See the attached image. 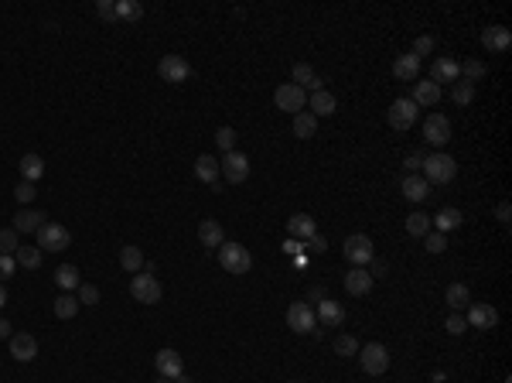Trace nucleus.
<instances>
[{
  "label": "nucleus",
  "instance_id": "nucleus-1",
  "mask_svg": "<svg viewBox=\"0 0 512 383\" xmlns=\"http://www.w3.org/2000/svg\"><path fill=\"white\" fill-rule=\"evenodd\" d=\"M420 168H424V181L427 185H447L458 174V161L451 154H444V151H433V154H424Z\"/></svg>",
  "mask_w": 512,
  "mask_h": 383
},
{
  "label": "nucleus",
  "instance_id": "nucleus-2",
  "mask_svg": "<svg viewBox=\"0 0 512 383\" xmlns=\"http://www.w3.org/2000/svg\"><path fill=\"white\" fill-rule=\"evenodd\" d=\"M358 363L369 377H383L390 370V349L383 342H369V345L358 349Z\"/></svg>",
  "mask_w": 512,
  "mask_h": 383
},
{
  "label": "nucleus",
  "instance_id": "nucleus-3",
  "mask_svg": "<svg viewBox=\"0 0 512 383\" xmlns=\"http://www.w3.org/2000/svg\"><path fill=\"white\" fill-rule=\"evenodd\" d=\"M274 103H276V110H283V113L297 117V113H304V110H308V92H304L301 85L283 83V85H276Z\"/></svg>",
  "mask_w": 512,
  "mask_h": 383
},
{
  "label": "nucleus",
  "instance_id": "nucleus-4",
  "mask_svg": "<svg viewBox=\"0 0 512 383\" xmlns=\"http://www.w3.org/2000/svg\"><path fill=\"white\" fill-rule=\"evenodd\" d=\"M219 263H222L226 274H249L253 256H249L246 247H239V243H222L219 247Z\"/></svg>",
  "mask_w": 512,
  "mask_h": 383
},
{
  "label": "nucleus",
  "instance_id": "nucleus-5",
  "mask_svg": "<svg viewBox=\"0 0 512 383\" xmlns=\"http://www.w3.org/2000/svg\"><path fill=\"white\" fill-rule=\"evenodd\" d=\"M69 243H72V233L65 226H58V222H44L38 229V250L62 254V250H69Z\"/></svg>",
  "mask_w": 512,
  "mask_h": 383
},
{
  "label": "nucleus",
  "instance_id": "nucleus-6",
  "mask_svg": "<svg viewBox=\"0 0 512 383\" xmlns=\"http://www.w3.org/2000/svg\"><path fill=\"white\" fill-rule=\"evenodd\" d=\"M342 254H345V260H349L352 267H362V263H372V260H376V247H372V240H369L365 233H355V236L345 240Z\"/></svg>",
  "mask_w": 512,
  "mask_h": 383
},
{
  "label": "nucleus",
  "instance_id": "nucleus-7",
  "mask_svg": "<svg viewBox=\"0 0 512 383\" xmlns=\"http://www.w3.org/2000/svg\"><path fill=\"white\" fill-rule=\"evenodd\" d=\"M130 295H133V301H140V304H158L164 291H160V281L154 274H133Z\"/></svg>",
  "mask_w": 512,
  "mask_h": 383
},
{
  "label": "nucleus",
  "instance_id": "nucleus-8",
  "mask_svg": "<svg viewBox=\"0 0 512 383\" xmlns=\"http://www.w3.org/2000/svg\"><path fill=\"white\" fill-rule=\"evenodd\" d=\"M417 103L413 99H396L393 106H390V113H386V120H390V127L393 130H410L417 124Z\"/></svg>",
  "mask_w": 512,
  "mask_h": 383
},
{
  "label": "nucleus",
  "instance_id": "nucleus-9",
  "mask_svg": "<svg viewBox=\"0 0 512 383\" xmlns=\"http://www.w3.org/2000/svg\"><path fill=\"white\" fill-rule=\"evenodd\" d=\"M315 311H311V304L308 301H294L290 308H287V325L294 329V332H315Z\"/></svg>",
  "mask_w": 512,
  "mask_h": 383
},
{
  "label": "nucleus",
  "instance_id": "nucleus-10",
  "mask_svg": "<svg viewBox=\"0 0 512 383\" xmlns=\"http://www.w3.org/2000/svg\"><path fill=\"white\" fill-rule=\"evenodd\" d=\"M424 140L433 144V147H444V144L451 140V120H447L444 113H431V117L424 120Z\"/></svg>",
  "mask_w": 512,
  "mask_h": 383
},
{
  "label": "nucleus",
  "instance_id": "nucleus-11",
  "mask_svg": "<svg viewBox=\"0 0 512 383\" xmlns=\"http://www.w3.org/2000/svg\"><path fill=\"white\" fill-rule=\"evenodd\" d=\"M219 168H222V178H226L229 185H239V181L249 178V161H246V154H239V151H229V154L219 161Z\"/></svg>",
  "mask_w": 512,
  "mask_h": 383
},
{
  "label": "nucleus",
  "instance_id": "nucleus-12",
  "mask_svg": "<svg viewBox=\"0 0 512 383\" xmlns=\"http://www.w3.org/2000/svg\"><path fill=\"white\" fill-rule=\"evenodd\" d=\"M158 72L164 83H185L188 76H192V65L181 58V55H164L158 62Z\"/></svg>",
  "mask_w": 512,
  "mask_h": 383
},
{
  "label": "nucleus",
  "instance_id": "nucleus-13",
  "mask_svg": "<svg viewBox=\"0 0 512 383\" xmlns=\"http://www.w3.org/2000/svg\"><path fill=\"white\" fill-rule=\"evenodd\" d=\"M154 366H158V373L164 380H174V377L185 373V359H181V352H174V349H160L158 356H154Z\"/></svg>",
  "mask_w": 512,
  "mask_h": 383
},
{
  "label": "nucleus",
  "instance_id": "nucleus-14",
  "mask_svg": "<svg viewBox=\"0 0 512 383\" xmlns=\"http://www.w3.org/2000/svg\"><path fill=\"white\" fill-rule=\"evenodd\" d=\"M10 356H14L17 363H31V359L38 356V339L28 336V332H14V336H10Z\"/></svg>",
  "mask_w": 512,
  "mask_h": 383
},
{
  "label": "nucleus",
  "instance_id": "nucleus-15",
  "mask_svg": "<svg viewBox=\"0 0 512 383\" xmlns=\"http://www.w3.org/2000/svg\"><path fill=\"white\" fill-rule=\"evenodd\" d=\"M468 329H495L499 325V311L492 304H468Z\"/></svg>",
  "mask_w": 512,
  "mask_h": 383
},
{
  "label": "nucleus",
  "instance_id": "nucleus-16",
  "mask_svg": "<svg viewBox=\"0 0 512 383\" xmlns=\"http://www.w3.org/2000/svg\"><path fill=\"white\" fill-rule=\"evenodd\" d=\"M458 79H461V62H458V58H447V55H444V58H437V62H433V72H431V83H458Z\"/></svg>",
  "mask_w": 512,
  "mask_h": 383
},
{
  "label": "nucleus",
  "instance_id": "nucleus-17",
  "mask_svg": "<svg viewBox=\"0 0 512 383\" xmlns=\"http://www.w3.org/2000/svg\"><path fill=\"white\" fill-rule=\"evenodd\" d=\"M287 233H290L294 240H301V243H304V240H311V236L317 233V222L308 213H294L290 219H287Z\"/></svg>",
  "mask_w": 512,
  "mask_h": 383
},
{
  "label": "nucleus",
  "instance_id": "nucleus-18",
  "mask_svg": "<svg viewBox=\"0 0 512 383\" xmlns=\"http://www.w3.org/2000/svg\"><path fill=\"white\" fill-rule=\"evenodd\" d=\"M481 44H485L488 51H506V48L512 44V31L509 28H502V24H492V28L481 31Z\"/></svg>",
  "mask_w": 512,
  "mask_h": 383
},
{
  "label": "nucleus",
  "instance_id": "nucleus-19",
  "mask_svg": "<svg viewBox=\"0 0 512 383\" xmlns=\"http://www.w3.org/2000/svg\"><path fill=\"white\" fill-rule=\"evenodd\" d=\"M345 291L355 295V298L369 295V291H372V274H369V270H362V267H352V270L345 274Z\"/></svg>",
  "mask_w": 512,
  "mask_h": 383
},
{
  "label": "nucleus",
  "instance_id": "nucleus-20",
  "mask_svg": "<svg viewBox=\"0 0 512 383\" xmlns=\"http://www.w3.org/2000/svg\"><path fill=\"white\" fill-rule=\"evenodd\" d=\"M393 76L399 79V83H413V79L420 76V58H417V55H410V51H406V55H399V58L393 62Z\"/></svg>",
  "mask_w": 512,
  "mask_h": 383
},
{
  "label": "nucleus",
  "instance_id": "nucleus-21",
  "mask_svg": "<svg viewBox=\"0 0 512 383\" xmlns=\"http://www.w3.org/2000/svg\"><path fill=\"white\" fill-rule=\"evenodd\" d=\"M315 318H321L324 325H342V322H345V308H342L338 301L321 298V301H317V315H315Z\"/></svg>",
  "mask_w": 512,
  "mask_h": 383
},
{
  "label": "nucleus",
  "instance_id": "nucleus-22",
  "mask_svg": "<svg viewBox=\"0 0 512 383\" xmlns=\"http://www.w3.org/2000/svg\"><path fill=\"white\" fill-rule=\"evenodd\" d=\"M198 240H201V247H222V243H226V233H222V226H219L215 219H201Z\"/></svg>",
  "mask_w": 512,
  "mask_h": 383
},
{
  "label": "nucleus",
  "instance_id": "nucleus-23",
  "mask_svg": "<svg viewBox=\"0 0 512 383\" xmlns=\"http://www.w3.org/2000/svg\"><path fill=\"white\" fill-rule=\"evenodd\" d=\"M219 158H212V154H201L195 161V174L198 181H205V185H219Z\"/></svg>",
  "mask_w": 512,
  "mask_h": 383
},
{
  "label": "nucleus",
  "instance_id": "nucleus-24",
  "mask_svg": "<svg viewBox=\"0 0 512 383\" xmlns=\"http://www.w3.org/2000/svg\"><path fill=\"white\" fill-rule=\"evenodd\" d=\"M41 226H44V215H41L38 209H28V206H24L21 213L14 215V229H17V233H38Z\"/></svg>",
  "mask_w": 512,
  "mask_h": 383
},
{
  "label": "nucleus",
  "instance_id": "nucleus-25",
  "mask_svg": "<svg viewBox=\"0 0 512 383\" xmlns=\"http://www.w3.org/2000/svg\"><path fill=\"white\" fill-rule=\"evenodd\" d=\"M461 222H465V215H461V209H454V206L440 209V213L431 219V226H437V233H451V229H458Z\"/></svg>",
  "mask_w": 512,
  "mask_h": 383
},
{
  "label": "nucleus",
  "instance_id": "nucleus-26",
  "mask_svg": "<svg viewBox=\"0 0 512 383\" xmlns=\"http://www.w3.org/2000/svg\"><path fill=\"white\" fill-rule=\"evenodd\" d=\"M308 106H311V113H315V117H331L338 103H335V96H331L328 89H317V92H311Z\"/></svg>",
  "mask_w": 512,
  "mask_h": 383
},
{
  "label": "nucleus",
  "instance_id": "nucleus-27",
  "mask_svg": "<svg viewBox=\"0 0 512 383\" xmlns=\"http://www.w3.org/2000/svg\"><path fill=\"white\" fill-rule=\"evenodd\" d=\"M294 85H301V89H324V79H317L315 69L308 65V62H297L294 65Z\"/></svg>",
  "mask_w": 512,
  "mask_h": 383
},
{
  "label": "nucleus",
  "instance_id": "nucleus-28",
  "mask_svg": "<svg viewBox=\"0 0 512 383\" xmlns=\"http://www.w3.org/2000/svg\"><path fill=\"white\" fill-rule=\"evenodd\" d=\"M437 99H440V85L437 83H413V103L417 106H437Z\"/></svg>",
  "mask_w": 512,
  "mask_h": 383
},
{
  "label": "nucleus",
  "instance_id": "nucleus-29",
  "mask_svg": "<svg viewBox=\"0 0 512 383\" xmlns=\"http://www.w3.org/2000/svg\"><path fill=\"white\" fill-rule=\"evenodd\" d=\"M403 195H406L410 202H424V199L431 195V185H427L420 174H406V181H403Z\"/></svg>",
  "mask_w": 512,
  "mask_h": 383
},
{
  "label": "nucleus",
  "instance_id": "nucleus-30",
  "mask_svg": "<svg viewBox=\"0 0 512 383\" xmlns=\"http://www.w3.org/2000/svg\"><path fill=\"white\" fill-rule=\"evenodd\" d=\"M55 284L62 288V291H76L82 284V277H79V270H76V263H62L58 270H55Z\"/></svg>",
  "mask_w": 512,
  "mask_h": 383
},
{
  "label": "nucleus",
  "instance_id": "nucleus-31",
  "mask_svg": "<svg viewBox=\"0 0 512 383\" xmlns=\"http://www.w3.org/2000/svg\"><path fill=\"white\" fill-rule=\"evenodd\" d=\"M119 267H123L126 274H140V270H144V254H140V247H123V250H119Z\"/></svg>",
  "mask_w": 512,
  "mask_h": 383
},
{
  "label": "nucleus",
  "instance_id": "nucleus-32",
  "mask_svg": "<svg viewBox=\"0 0 512 383\" xmlns=\"http://www.w3.org/2000/svg\"><path fill=\"white\" fill-rule=\"evenodd\" d=\"M79 315V298L76 295H58L55 298V318H62V322H69V318H76Z\"/></svg>",
  "mask_w": 512,
  "mask_h": 383
},
{
  "label": "nucleus",
  "instance_id": "nucleus-33",
  "mask_svg": "<svg viewBox=\"0 0 512 383\" xmlns=\"http://www.w3.org/2000/svg\"><path fill=\"white\" fill-rule=\"evenodd\" d=\"M41 174H44V161H41L38 154H24V158H21V178L35 185Z\"/></svg>",
  "mask_w": 512,
  "mask_h": 383
},
{
  "label": "nucleus",
  "instance_id": "nucleus-34",
  "mask_svg": "<svg viewBox=\"0 0 512 383\" xmlns=\"http://www.w3.org/2000/svg\"><path fill=\"white\" fill-rule=\"evenodd\" d=\"M444 301L451 304V311H465V308H468V301H472V291H468L465 284H451V288H447V295H444Z\"/></svg>",
  "mask_w": 512,
  "mask_h": 383
},
{
  "label": "nucleus",
  "instance_id": "nucleus-35",
  "mask_svg": "<svg viewBox=\"0 0 512 383\" xmlns=\"http://www.w3.org/2000/svg\"><path fill=\"white\" fill-rule=\"evenodd\" d=\"M294 133H297L301 140L315 137V133H317V117H315V113H308V110H304V113H297V117H294Z\"/></svg>",
  "mask_w": 512,
  "mask_h": 383
},
{
  "label": "nucleus",
  "instance_id": "nucleus-36",
  "mask_svg": "<svg viewBox=\"0 0 512 383\" xmlns=\"http://www.w3.org/2000/svg\"><path fill=\"white\" fill-rule=\"evenodd\" d=\"M488 76V65L481 62V58H468V62H461V79L465 83H478V79H485Z\"/></svg>",
  "mask_w": 512,
  "mask_h": 383
},
{
  "label": "nucleus",
  "instance_id": "nucleus-37",
  "mask_svg": "<svg viewBox=\"0 0 512 383\" xmlns=\"http://www.w3.org/2000/svg\"><path fill=\"white\" fill-rule=\"evenodd\" d=\"M14 260H17V267L38 270L41 267V250L38 247H17V250H14Z\"/></svg>",
  "mask_w": 512,
  "mask_h": 383
},
{
  "label": "nucleus",
  "instance_id": "nucleus-38",
  "mask_svg": "<svg viewBox=\"0 0 512 383\" xmlns=\"http://www.w3.org/2000/svg\"><path fill=\"white\" fill-rule=\"evenodd\" d=\"M144 17V3L137 0H117V21H140Z\"/></svg>",
  "mask_w": 512,
  "mask_h": 383
},
{
  "label": "nucleus",
  "instance_id": "nucleus-39",
  "mask_svg": "<svg viewBox=\"0 0 512 383\" xmlns=\"http://www.w3.org/2000/svg\"><path fill=\"white\" fill-rule=\"evenodd\" d=\"M406 233L410 236H427L431 233V215H424V213H410V219H406Z\"/></svg>",
  "mask_w": 512,
  "mask_h": 383
},
{
  "label": "nucleus",
  "instance_id": "nucleus-40",
  "mask_svg": "<svg viewBox=\"0 0 512 383\" xmlns=\"http://www.w3.org/2000/svg\"><path fill=\"white\" fill-rule=\"evenodd\" d=\"M331 345H335V352H338V356H355V352L362 349V345L355 342V336H349V332L335 336V342H331Z\"/></svg>",
  "mask_w": 512,
  "mask_h": 383
},
{
  "label": "nucleus",
  "instance_id": "nucleus-41",
  "mask_svg": "<svg viewBox=\"0 0 512 383\" xmlns=\"http://www.w3.org/2000/svg\"><path fill=\"white\" fill-rule=\"evenodd\" d=\"M451 96H454V103H458V106H468V103L474 99V85H472V83H465V79H458Z\"/></svg>",
  "mask_w": 512,
  "mask_h": 383
},
{
  "label": "nucleus",
  "instance_id": "nucleus-42",
  "mask_svg": "<svg viewBox=\"0 0 512 383\" xmlns=\"http://www.w3.org/2000/svg\"><path fill=\"white\" fill-rule=\"evenodd\" d=\"M215 144L229 154V151H236V130L233 127H219L215 130Z\"/></svg>",
  "mask_w": 512,
  "mask_h": 383
},
{
  "label": "nucleus",
  "instance_id": "nucleus-43",
  "mask_svg": "<svg viewBox=\"0 0 512 383\" xmlns=\"http://www.w3.org/2000/svg\"><path fill=\"white\" fill-rule=\"evenodd\" d=\"M424 250H427V254H444V250H447L444 233H427V236H424Z\"/></svg>",
  "mask_w": 512,
  "mask_h": 383
},
{
  "label": "nucleus",
  "instance_id": "nucleus-44",
  "mask_svg": "<svg viewBox=\"0 0 512 383\" xmlns=\"http://www.w3.org/2000/svg\"><path fill=\"white\" fill-rule=\"evenodd\" d=\"M17 250V229L10 226V229H0V254H10L14 256Z\"/></svg>",
  "mask_w": 512,
  "mask_h": 383
},
{
  "label": "nucleus",
  "instance_id": "nucleus-45",
  "mask_svg": "<svg viewBox=\"0 0 512 383\" xmlns=\"http://www.w3.org/2000/svg\"><path fill=\"white\" fill-rule=\"evenodd\" d=\"M444 329H447L451 336H465V329H468V322H465V315H461V311H454V315H447V322H444Z\"/></svg>",
  "mask_w": 512,
  "mask_h": 383
},
{
  "label": "nucleus",
  "instance_id": "nucleus-46",
  "mask_svg": "<svg viewBox=\"0 0 512 383\" xmlns=\"http://www.w3.org/2000/svg\"><path fill=\"white\" fill-rule=\"evenodd\" d=\"M14 195H17V202H21V206H31L38 192H35V185H31V181H21V185L14 188Z\"/></svg>",
  "mask_w": 512,
  "mask_h": 383
},
{
  "label": "nucleus",
  "instance_id": "nucleus-47",
  "mask_svg": "<svg viewBox=\"0 0 512 383\" xmlns=\"http://www.w3.org/2000/svg\"><path fill=\"white\" fill-rule=\"evenodd\" d=\"M79 304H99V288L96 284H79Z\"/></svg>",
  "mask_w": 512,
  "mask_h": 383
},
{
  "label": "nucleus",
  "instance_id": "nucleus-48",
  "mask_svg": "<svg viewBox=\"0 0 512 383\" xmlns=\"http://www.w3.org/2000/svg\"><path fill=\"white\" fill-rule=\"evenodd\" d=\"M14 270H17V260H14L10 254H0V284H3V281H10V277H14Z\"/></svg>",
  "mask_w": 512,
  "mask_h": 383
},
{
  "label": "nucleus",
  "instance_id": "nucleus-49",
  "mask_svg": "<svg viewBox=\"0 0 512 383\" xmlns=\"http://www.w3.org/2000/svg\"><path fill=\"white\" fill-rule=\"evenodd\" d=\"M431 51H433V38H431V35H420V38L413 42V51H410V55H417V58H420V55H431Z\"/></svg>",
  "mask_w": 512,
  "mask_h": 383
},
{
  "label": "nucleus",
  "instance_id": "nucleus-50",
  "mask_svg": "<svg viewBox=\"0 0 512 383\" xmlns=\"http://www.w3.org/2000/svg\"><path fill=\"white\" fill-rule=\"evenodd\" d=\"M96 10H99V17L117 21V3H113V0H99V3H96Z\"/></svg>",
  "mask_w": 512,
  "mask_h": 383
},
{
  "label": "nucleus",
  "instance_id": "nucleus-51",
  "mask_svg": "<svg viewBox=\"0 0 512 383\" xmlns=\"http://www.w3.org/2000/svg\"><path fill=\"white\" fill-rule=\"evenodd\" d=\"M495 219H499L502 226H509V222H512V206H509V202H499V209H495Z\"/></svg>",
  "mask_w": 512,
  "mask_h": 383
},
{
  "label": "nucleus",
  "instance_id": "nucleus-52",
  "mask_svg": "<svg viewBox=\"0 0 512 383\" xmlns=\"http://www.w3.org/2000/svg\"><path fill=\"white\" fill-rule=\"evenodd\" d=\"M420 165H424V154H410V158H406V171H410V174L420 168Z\"/></svg>",
  "mask_w": 512,
  "mask_h": 383
},
{
  "label": "nucleus",
  "instance_id": "nucleus-53",
  "mask_svg": "<svg viewBox=\"0 0 512 383\" xmlns=\"http://www.w3.org/2000/svg\"><path fill=\"white\" fill-rule=\"evenodd\" d=\"M14 332H10V322L7 318H0V339H10Z\"/></svg>",
  "mask_w": 512,
  "mask_h": 383
},
{
  "label": "nucleus",
  "instance_id": "nucleus-54",
  "mask_svg": "<svg viewBox=\"0 0 512 383\" xmlns=\"http://www.w3.org/2000/svg\"><path fill=\"white\" fill-rule=\"evenodd\" d=\"M311 247H315V250H324L328 243H324V236H321V233H315V236H311Z\"/></svg>",
  "mask_w": 512,
  "mask_h": 383
},
{
  "label": "nucleus",
  "instance_id": "nucleus-55",
  "mask_svg": "<svg viewBox=\"0 0 512 383\" xmlns=\"http://www.w3.org/2000/svg\"><path fill=\"white\" fill-rule=\"evenodd\" d=\"M283 250H287V254H297V250H301V243H297V240H287V243H283Z\"/></svg>",
  "mask_w": 512,
  "mask_h": 383
},
{
  "label": "nucleus",
  "instance_id": "nucleus-56",
  "mask_svg": "<svg viewBox=\"0 0 512 383\" xmlns=\"http://www.w3.org/2000/svg\"><path fill=\"white\" fill-rule=\"evenodd\" d=\"M3 304H7V288L0 284V308H3Z\"/></svg>",
  "mask_w": 512,
  "mask_h": 383
},
{
  "label": "nucleus",
  "instance_id": "nucleus-57",
  "mask_svg": "<svg viewBox=\"0 0 512 383\" xmlns=\"http://www.w3.org/2000/svg\"><path fill=\"white\" fill-rule=\"evenodd\" d=\"M174 383H192V377H188V373H181V377H174Z\"/></svg>",
  "mask_w": 512,
  "mask_h": 383
},
{
  "label": "nucleus",
  "instance_id": "nucleus-58",
  "mask_svg": "<svg viewBox=\"0 0 512 383\" xmlns=\"http://www.w3.org/2000/svg\"><path fill=\"white\" fill-rule=\"evenodd\" d=\"M154 383H174V380H164V377H160V380H154Z\"/></svg>",
  "mask_w": 512,
  "mask_h": 383
}]
</instances>
